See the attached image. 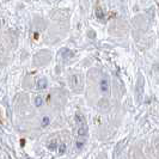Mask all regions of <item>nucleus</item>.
I'll list each match as a JSON object with an SVG mask.
<instances>
[{"mask_svg": "<svg viewBox=\"0 0 159 159\" xmlns=\"http://www.w3.org/2000/svg\"><path fill=\"white\" fill-rule=\"evenodd\" d=\"M75 122L78 125V136L79 139H84L88 136V125H86V121H85V117L83 116V114L80 112H77L75 114Z\"/></svg>", "mask_w": 159, "mask_h": 159, "instance_id": "obj_1", "label": "nucleus"}, {"mask_svg": "<svg viewBox=\"0 0 159 159\" xmlns=\"http://www.w3.org/2000/svg\"><path fill=\"white\" fill-rule=\"evenodd\" d=\"M49 123H50V117H48V116H43V117H42V121H41L42 127H47Z\"/></svg>", "mask_w": 159, "mask_h": 159, "instance_id": "obj_7", "label": "nucleus"}, {"mask_svg": "<svg viewBox=\"0 0 159 159\" xmlns=\"http://www.w3.org/2000/svg\"><path fill=\"white\" fill-rule=\"evenodd\" d=\"M59 145H60V143H57L56 139H53V140H50L49 143H48V148H49L50 151H55V150L59 148Z\"/></svg>", "mask_w": 159, "mask_h": 159, "instance_id": "obj_5", "label": "nucleus"}, {"mask_svg": "<svg viewBox=\"0 0 159 159\" xmlns=\"http://www.w3.org/2000/svg\"><path fill=\"white\" fill-rule=\"evenodd\" d=\"M96 16H97V18H98V19H103V18H104V12H103V10H102L101 7L96 8Z\"/></svg>", "mask_w": 159, "mask_h": 159, "instance_id": "obj_6", "label": "nucleus"}, {"mask_svg": "<svg viewBox=\"0 0 159 159\" xmlns=\"http://www.w3.org/2000/svg\"><path fill=\"white\" fill-rule=\"evenodd\" d=\"M70 84H71V86L73 89L80 88V85H81V79H80L79 75H78V74L72 75L71 78H70Z\"/></svg>", "mask_w": 159, "mask_h": 159, "instance_id": "obj_3", "label": "nucleus"}, {"mask_svg": "<svg viewBox=\"0 0 159 159\" xmlns=\"http://www.w3.org/2000/svg\"><path fill=\"white\" fill-rule=\"evenodd\" d=\"M57 152H59V154H64L65 152H66V143H60V145H59V148H57Z\"/></svg>", "mask_w": 159, "mask_h": 159, "instance_id": "obj_8", "label": "nucleus"}, {"mask_svg": "<svg viewBox=\"0 0 159 159\" xmlns=\"http://www.w3.org/2000/svg\"><path fill=\"white\" fill-rule=\"evenodd\" d=\"M47 85H48V81L46 78H41L36 83V88L39 89V90H44V89L47 88Z\"/></svg>", "mask_w": 159, "mask_h": 159, "instance_id": "obj_4", "label": "nucleus"}, {"mask_svg": "<svg viewBox=\"0 0 159 159\" xmlns=\"http://www.w3.org/2000/svg\"><path fill=\"white\" fill-rule=\"evenodd\" d=\"M43 104V98L41 97V96H37L36 98H35V105L39 108V107H41Z\"/></svg>", "mask_w": 159, "mask_h": 159, "instance_id": "obj_9", "label": "nucleus"}, {"mask_svg": "<svg viewBox=\"0 0 159 159\" xmlns=\"http://www.w3.org/2000/svg\"><path fill=\"white\" fill-rule=\"evenodd\" d=\"M84 145H85V140H84V139H79V140L77 141V147H78L79 150H81V148L84 147Z\"/></svg>", "mask_w": 159, "mask_h": 159, "instance_id": "obj_10", "label": "nucleus"}, {"mask_svg": "<svg viewBox=\"0 0 159 159\" xmlns=\"http://www.w3.org/2000/svg\"><path fill=\"white\" fill-rule=\"evenodd\" d=\"M99 88H101V91L103 93H108L109 92V90H110V83H109V79L107 77L102 78L101 83H99Z\"/></svg>", "mask_w": 159, "mask_h": 159, "instance_id": "obj_2", "label": "nucleus"}]
</instances>
